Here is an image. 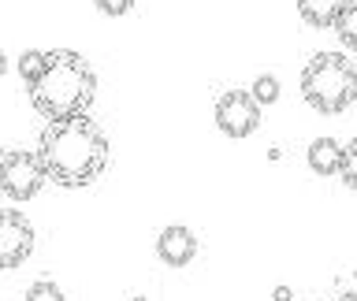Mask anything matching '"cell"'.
<instances>
[{
  "label": "cell",
  "mask_w": 357,
  "mask_h": 301,
  "mask_svg": "<svg viewBox=\"0 0 357 301\" xmlns=\"http://www.w3.org/2000/svg\"><path fill=\"white\" fill-rule=\"evenodd\" d=\"M38 156L45 164L49 183L89 186L93 178H100V171L108 164V138L89 119V111L67 116V119H52L38 141Z\"/></svg>",
  "instance_id": "1"
},
{
  "label": "cell",
  "mask_w": 357,
  "mask_h": 301,
  "mask_svg": "<svg viewBox=\"0 0 357 301\" xmlns=\"http://www.w3.org/2000/svg\"><path fill=\"white\" fill-rule=\"evenodd\" d=\"M30 105L45 119H67L82 116L93 108L97 97V75L75 49H49L41 60V71L26 82Z\"/></svg>",
  "instance_id": "2"
},
{
  "label": "cell",
  "mask_w": 357,
  "mask_h": 301,
  "mask_svg": "<svg viewBox=\"0 0 357 301\" xmlns=\"http://www.w3.org/2000/svg\"><path fill=\"white\" fill-rule=\"evenodd\" d=\"M301 100L320 116H339L357 100V67L346 52H317L301 67Z\"/></svg>",
  "instance_id": "3"
},
{
  "label": "cell",
  "mask_w": 357,
  "mask_h": 301,
  "mask_svg": "<svg viewBox=\"0 0 357 301\" xmlns=\"http://www.w3.org/2000/svg\"><path fill=\"white\" fill-rule=\"evenodd\" d=\"M49 183L38 149H8L0 160V194L11 201H30Z\"/></svg>",
  "instance_id": "4"
},
{
  "label": "cell",
  "mask_w": 357,
  "mask_h": 301,
  "mask_svg": "<svg viewBox=\"0 0 357 301\" xmlns=\"http://www.w3.org/2000/svg\"><path fill=\"white\" fill-rule=\"evenodd\" d=\"M216 127L227 138H250L261 127V105L253 100L250 89H223L216 100Z\"/></svg>",
  "instance_id": "5"
},
{
  "label": "cell",
  "mask_w": 357,
  "mask_h": 301,
  "mask_svg": "<svg viewBox=\"0 0 357 301\" xmlns=\"http://www.w3.org/2000/svg\"><path fill=\"white\" fill-rule=\"evenodd\" d=\"M33 253V227L15 208H0V272L19 268Z\"/></svg>",
  "instance_id": "6"
},
{
  "label": "cell",
  "mask_w": 357,
  "mask_h": 301,
  "mask_svg": "<svg viewBox=\"0 0 357 301\" xmlns=\"http://www.w3.org/2000/svg\"><path fill=\"white\" fill-rule=\"evenodd\" d=\"M156 256H160L167 268H186V264L197 256V238H194V231L183 227V223H172V227H164L160 238H156Z\"/></svg>",
  "instance_id": "7"
},
{
  "label": "cell",
  "mask_w": 357,
  "mask_h": 301,
  "mask_svg": "<svg viewBox=\"0 0 357 301\" xmlns=\"http://www.w3.org/2000/svg\"><path fill=\"white\" fill-rule=\"evenodd\" d=\"M305 160L312 167V175L331 178V175H339V167H342V145L335 138H317L305 149Z\"/></svg>",
  "instance_id": "8"
},
{
  "label": "cell",
  "mask_w": 357,
  "mask_h": 301,
  "mask_svg": "<svg viewBox=\"0 0 357 301\" xmlns=\"http://www.w3.org/2000/svg\"><path fill=\"white\" fill-rule=\"evenodd\" d=\"M342 4L346 0H298V15L305 19L312 30H331Z\"/></svg>",
  "instance_id": "9"
},
{
  "label": "cell",
  "mask_w": 357,
  "mask_h": 301,
  "mask_svg": "<svg viewBox=\"0 0 357 301\" xmlns=\"http://www.w3.org/2000/svg\"><path fill=\"white\" fill-rule=\"evenodd\" d=\"M331 30L339 33V41H342L346 52H357V0H346Z\"/></svg>",
  "instance_id": "10"
},
{
  "label": "cell",
  "mask_w": 357,
  "mask_h": 301,
  "mask_svg": "<svg viewBox=\"0 0 357 301\" xmlns=\"http://www.w3.org/2000/svg\"><path fill=\"white\" fill-rule=\"evenodd\" d=\"M339 178L357 194V138H350V141L342 145V167H339Z\"/></svg>",
  "instance_id": "11"
},
{
  "label": "cell",
  "mask_w": 357,
  "mask_h": 301,
  "mask_svg": "<svg viewBox=\"0 0 357 301\" xmlns=\"http://www.w3.org/2000/svg\"><path fill=\"white\" fill-rule=\"evenodd\" d=\"M250 93H253V100H257V105H275V100H279V78L275 75H261V78H257V82L250 86Z\"/></svg>",
  "instance_id": "12"
},
{
  "label": "cell",
  "mask_w": 357,
  "mask_h": 301,
  "mask_svg": "<svg viewBox=\"0 0 357 301\" xmlns=\"http://www.w3.org/2000/svg\"><path fill=\"white\" fill-rule=\"evenodd\" d=\"M26 301H63V290L56 283H49V279H38V283H30Z\"/></svg>",
  "instance_id": "13"
},
{
  "label": "cell",
  "mask_w": 357,
  "mask_h": 301,
  "mask_svg": "<svg viewBox=\"0 0 357 301\" xmlns=\"http://www.w3.org/2000/svg\"><path fill=\"white\" fill-rule=\"evenodd\" d=\"M41 60H45V52H38V49H26V52L19 56V75H22V82H30V78L41 71Z\"/></svg>",
  "instance_id": "14"
},
{
  "label": "cell",
  "mask_w": 357,
  "mask_h": 301,
  "mask_svg": "<svg viewBox=\"0 0 357 301\" xmlns=\"http://www.w3.org/2000/svg\"><path fill=\"white\" fill-rule=\"evenodd\" d=\"M93 4L105 11V15H112V19H119V15H127V11L134 8V0H93Z\"/></svg>",
  "instance_id": "15"
},
{
  "label": "cell",
  "mask_w": 357,
  "mask_h": 301,
  "mask_svg": "<svg viewBox=\"0 0 357 301\" xmlns=\"http://www.w3.org/2000/svg\"><path fill=\"white\" fill-rule=\"evenodd\" d=\"M272 301H294V290H290V286H275Z\"/></svg>",
  "instance_id": "16"
},
{
  "label": "cell",
  "mask_w": 357,
  "mask_h": 301,
  "mask_svg": "<svg viewBox=\"0 0 357 301\" xmlns=\"http://www.w3.org/2000/svg\"><path fill=\"white\" fill-rule=\"evenodd\" d=\"M339 301H357V290H346V294H342Z\"/></svg>",
  "instance_id": "17"
},
{
  "label": "cell",
  "mask_w": 357,
  "mask_h": 301,
  "mask_svg": "<svg viewBox=\"0 0 357 301\" xmlns=\"http://www.w3.org/2000/svg\"><path fill=\"white\" fill-rule=\"evenodd\" d=\"M4 63H8V60H4V52H0V75H4Z\"/></svg>",
  "instance_id": "18"
},
{
  "label": "cell",
  "mask_w": 357,
  "mask_h": 301,
  "mask_svg": "<svg viewBox=\"0 0 357 301\" xmlns=\"http://www.w3.org/2000/svg\"><path fill=\"white\" fill-rule=\"evenodd\" d=\"M4 153H8V149H4V145H0V160H4Z\"/></svg>",
  "instance_id": "19"
},
{
  "label": "cell",
  "mask_w": 357,
  "mask_h": 301,
  "mask_svg": "<svg viewBox=\"0 0 357 301\" xmlns=\"http://www.w3.org/2000/svg\"><path fill=\"white\" fill-rule=\"evenodd\" d=\"M130 301H149V298H130Z\"/></svg>",
  "instance_id": "20"
}]
</instances>
